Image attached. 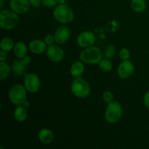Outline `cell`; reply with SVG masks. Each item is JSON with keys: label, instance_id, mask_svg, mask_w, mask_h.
<instances>
[{"label": "cell", "instance_id": "6da1fadb", "mask_svg": "<svg viewBox=\"0 0 149 149\" xmlns=\"http://www.w3.org/2000/svg\"><path fill=\"white\" fill-rule=\"evenodd\" d=\"M53 15L55 20L63 24H68L74 19V13L67 4H58L54 10Z\"/></svg>", "mask_w": 149, "mask_h": 149}, {"label": "cell", "instance_id": "7a4b0ae2", "mask_svg": "<svg viewBox=\"0 0 149 149\" xmlns=\"http://www.w3.org/2000/svg\"><path fill=\"white\" fill-rule=\"evenodd\" d=\"M79 58L84 63L98 64L102 59V52L97 47H89L81 50Z\"/></svg>", "mask_w": 149, "mask_h": 149}, {"label": "cell", "instance_id": "3957f363", "mask_svg": "<svg viewBox=\"0 0 149 149\" xmlns=\"http://www.w3.org/2000/svg\"><path fill=\"white\" fill-rule=\"evenodd\" d=\"M28 92L25 86L20 84H14L10 87L8 93V97L10 101L16 106H22L26 100V95Z\"/></svg>", "mask_w": 149, "mask_h": 149}, {"label": "cell", "instance_id": "277c9868", "mask_svg": "<svg viewBox=\"0 0 149 149\" xmlns=\"http://www.w3.org/2000/svg\"><path fill=\"white\" fill-rule=\"evenodd\" d=\"M19 23L17 13L13 10H2L0 13V26L4 30H11Z\"/></svg>", "mask_w": 149, "mask_h": 149}, {"label": "cell", "instance_id": "5b68a950", "mask_svg": "<svg viewBox=\"0 0 149 149\" xmlns=\"http://www.w3.org/2000/svg\"><path fill=\"white\" fill-rule=\"evenodd\" d=\"M123 115V109L117 101L108 103L105 111V119L109 123L115 124L119 122Z\"/></svg>", "mask_w": 149, "mask_h": 149}, {"label": "cell", "instance_id": "8992f818", "mask_svg": "<svg viewBox=\"0 0 149 149\" xmlns=\"http://www.w3.org/2000/svg\"><path fill=\"white\" fill-rule=\"evenodd\" d=\"M71 93L76 97L85 98L90 94V87L87 81L81 77H77L72 81L71 85Z\"/></svg>", "mask_w": 149, "mask_h": 149}, {"label": "cell", "instance_id": "52a82bcc", "mask_svg": "<svg viewBox=\"0 0 149 149\" xmlns=\"http://www.w3.org/2000/svg\"><path fill=\"white\" fill-rule=\"evenodd\" d=\"M40 79L36 74L33 73L25 74L24 86L29 93H36L40 88Z\"/></svg>", "mask_w": 149, "mask_h": 149}, {"label": "cell", "instance_id": "ba28073f", "mask_svg": "<svg viewBox=\"0 0 149 149\" xmlns=\"http://www.w3.org/2000/svg\"><path fill=\"white\" fill-rule=\"evenodd\" d=\"M96 42V36L91 31H84L77 36V44L82 48L93 46Z\"/></svg>", "mask_w": 149, "mask_h": 149}, {"label": "cell", "instance_id": "9c48e42d", "mask_svg": "<svg viewBox=\"0 0 149 149\" xmlns=\"http://www.w3.org/2000/svg\"><path fill=\"white\" fill-rule=\"evenodd\" d=\"M46 51L48 58L52 62H60L64 58V50L58 45H52L51 46H48Z\"/></svg>", "mask_w": 149, "mask_h": 149}, {"label": "cell", "instance_id": "30bf717a", "mask_svg": "<svg viewBox=\"0 0 149 149\" xmlns=\"http://www.w3.org/2000/svg\"><path fill=\"white\" fill-rule=\"evenodd\" d=\"M134 71H135V65L128 60L121 63L118 67L117 74L119 78L125 79L129 78L133 74Z\"/></svg>", "mask_w": 149, "mask_h": 149}, {"label": "cell", "instance_id": "8fae6325", "mask_svg": "<svg viewBox=\"0 0 149 149\" xmlns=\"http://www.w3.org/2000/svg\"><path fill=\"white\" fill-rule=\"evenodd\" d=\"M29 0H10V7L13 11L17 14L27 13L30 7Z\"/></svg>", "mask_w": 149, "mask_h": 149}, {"label": "cell", "instance_id": "7c38bea8", "mask_svg": "<svg viewBox=\"0 0 149 149\" xmlns=\"http://www.w3.org/2000/svg\"><path fill=\"white\" fill-rule=\"evenodd\" d=\"M71 36V31L67 26H60L54 33L55 42L60 45L65 43Z\"/></svg>", "mask_w": 149, "mask_h": 149}, {"label": "cell", "instance_id": "4fadbf2b", "mask_svg": "<svg viewBox=\"0 0 149 149\" xmlns=\"http://www.w3.org/2000/svg\"><path fill=\"white\" fill-rule=\"evenodd\" d=\"M47 46L45 41L34 39L31 41L29 45V50L33 54H42L47 50Z\"/></svg>", "mask_w": 149, "mask_h": 149}, {"label": "cell", "instance_id": "5bb4252c", "mask_svg": "<svg viewBox=\"0 0 149 149\" xmlns=\"http://www.w3.org/2000/svg\"><path fill=\"white\" fill-rule=\"evenodd\" d=\"M38 138L41 143L45 145H49L52 143L54 140V134L50 130L44 128L39 131Z\"/></svg>", "mask_w": 149, "mask_h": 149}, {"label": "cell", "instance_id": "9a60e30c", "mask_svg": "<svg viewBox=\"0 0 149 149\" xmlns=\"http://www.w3.org/2000/svg\"><path fill=\"white\" fill-rule=\"evenodd\" d=\"M26 67H27V65L23 63L22 59L16 60L12 65V71L15 76L21 77L23 74H26Z\"/></svg>", "mask_w": 149, "mask_h": 149}, {"label": "cell", "instance_id": "2e32d148", "mask_svg": "<svg viewBox=\"0 0 149 149\" xmlns=\"http://www.w3.org/2000/svg\"><path fill=\"white\" fill-rule=\"evenodd\" d=\"M84 71V65L82 61H76L73 63L70 68V73L74 78L80 77Z\"/></svg>", "mask_w": 149, "mask_h": 149}, {"label": "cell", "instance_id": "e0dca14e", "mask_svg": "<svg viewBox=\"0 0 149 149\" xmlns=\"http://www.w3.org/2000/svg\"><path fill=\"white\" fill-rule=\"evenodd\" d=\"M14 117L17 122H25L28 117L27 109L23 106H18L14 111Z\"/></svg>", "mask_w": 149, "mask_h": 149}, {"label": "cell", "instance_id": "ac0fdd59", "mask_svg": "<svg viewBox=\"0 0 149 149\" xmlns=\"http://www.w3.org/2000/svg\"><path fill=\"white\" fill-rule=\"evenodd\" d=\"M13 51H14L15 55L19 59H21L27 54V47L24 42H18L15 44Z\"/></svg>", "mask_w": 149, "mask_h": 149}, {"label": "cell", "instance_id": "d6986e66", "mask_svg": "<svg viewBox=\"0 0 149 149\" xmlns=\"http://www.w3.org/2000/svg\"><path fill=\"white\" fill-rule=\"evenodd\" d=\"M131 7L136 13H143L146 9V2L145 0H132Z\"/></svg>", "mask_w": 149, "mask_h": 149}, {"label": "cell", "instance_id": "ffe728a7", "mask_svg": "<svg viewBox=\"0 0 149 149\" xmlns=\"http://www.w3.org/2000/svg\"><path fill=\"white\" fill-rule=\"evenodd\" d=\"M15 43L13 39L10 37H4L1 39L0 43V48L1 50L10 52L14 48Z\"/></svg>", "mask_w": 149, "mask_h": 149}, {"label": "cell", "instance_id": "44dd1931", "mask_svg": "<svg viewBox=\"0 0 149 149\" xmlns=\"http://www.w3.org/2000/svg\"><path fill=\"white\" fill-rule=\"evenodd\" d=\"M11 68L10 65L4 61L0 62V80L3 81L10 74Z\"/></svg>", "mask_w": 149, "mask_h": 149}, {"label": "cell", "instance_id": "7402d4cb", "mask_svg": "<svg viewBox=\"0 0 149 149\" xmlns=\"http://www.w3.org/2000/svg\"><path fill=\"white\" fill-rule=\"evenodd\" d=\"M99 68L103 72H109L113 68V64L111 62L110 60L106 58V59H101V61L98 63Z\"/></svg>", "mask_w": 149, "mask_h": 149}, {"label": "cell", "instance_id": "603a6c76", "mask_svg": "<svg viewBox=\"0 0 149 149\" xmlns=\"http://www.w3.org/2000/svg\"><path fill=\"white\" fill-rule=\"evenodd\" d=\"M119 58L122 60V61H128L130 58V52L128 49L127 48H122L120 49L119 52Z\"/></svg>", "mask_w": 149, "mask_h": 149}, {"label": "cell", "instance_id": "cb8c5ba5", "mask_svg": "<svg viewBox=\"0 0 149 149\" xmlns=\"http://www.w3.org/2000/svg\"><path fill=\"white\" fill-rule=\"evenodd\" d=\"M115 47L112 45H109L106 48L104 51V55L106 57V58L108 59H111V58H113L115 55Z\"/></svg>", "mask_w": 149, "mask_h": 149}, {"label": "cell", "instance_id": "d4e9b609", "mask_svg": "<svg viewBox=\"0 0 149 149\" xmlns=\"http://www.w3.org/2000/svg\"><path fill=\"white\" fill-rule=\"evenodd\" d=\"M102 98L105 103H109L113 101V95L110 91H105L102 95Z\"/></svg>", "mask_w": 149, "mask_h": 149}, {"label": "cell", "instance_id": "484cf974", "mask_svg": "<svg viewBox=\"0 0 149 149\" xmlns=\"http://www.w3.org/2000/svg\"><path fill=\"white\" fill-rule=\"evenodd\" d=\"M45 44H46L47 46H51V45H54V42H55V39L54 36L51 34H47L45 36V39H44Z\"/></svg>", "mask_w": 149, "mask_h": 149}, {"label": "cell", "instance_id": "4316f807", "mask_svg": "<svg viewBox=\"0 0 149 149\" xmlns=\"http://www.w3.org/2000/svg\"><path fill=\"white\" fill-rule=\"evenodd\" d=\"M42 4L46 7H53L58 4L57 0H42Z\"/></svg>", "mask_w": 149, "mask_h": 149}, {"label": "cell", "instance_id": "83f0119b", "mask_svg": "<svg viewBox=\"0 0 149 149\" xmlns=\"http://www.w3.org/2000/svg\"><path fill=\"white\" fill-rule=\"evenodd\" d=\"M143 103L146 107L149 109V90L145 93L143 97Z\"/></svg>", "mask_w": 149, "mask_h": 149}, {"label": "cell", "instance_id": "f1b7e54d", "mask_svg": "<svg viewBox=\"0 0 149 149\" xmlns=\"http://www.w3.org/2000/svg\"><path fill=\"white\" fill-rule=\"evenodd\" d=\"M29 2L31 6L33 7H39L42 4V0H29Z\"/></svg>", "mask_w": 149, "mask_h": 149}, {"label": "cell", "instance_id": "f546056e", "mask_svg": "<svg viewBox=\"0 0 149 149\" xmlns=\"http://www.w3.org/2000/svg\"><path fill=\"white\" fill-rule=\"evenodd\" d=\"M21 59L22 61H23V63L27 65H29V64L31 63V57L29 56V55H26V56L23 57Z\"/></svg>", "mask_w": 149, "mask_h": 149}, {"label": "cell", "instance_id": "4dcf8cb0", "mask_svg": "<svg viewBox=\"0 0 149 149\" xmlns=\"http://www.w3.org/2000/svg\"><path fill=\"white\" fill-rule=\"evenodd\" d=\"M6 52H7L3 50H1V52H0V61H4L6 59H7V55Z\"/></svg>", "mask_w": 149, "mask_h": 149}, {"label": "cell", "instance_id": "1f68e13d", "mask_svg": "<svg viewBox=\"0 0 149 149\" xmlns=\"http://www.w3.org/2000/svg\"><path fill=\"white\" fill-rule=\"evenodd\" d=\"M22 106H24V107L26 108V109H29V106H30V104H29V103L27 101V100H26V101H25L24 103H23V104L22 105Z\"/></svg>", "mask_w": 149, "mask_h": 149}, {"label": "cell", "instance_id": "d6a6232c", "mask_svg": "<svg viewBox=\"0 0 149 149\" xmlns=\"http://www.w3.org/2000/svg\"><path fill=\"white\" fill-rule=\"evenodd\" d=\"M57 2H58V4H65L66 0H57Z\"/></svg>", "mask_w": 149, "mask_h": 149}, {"label": "cell", "instance_id": "836d02e7", "mask_svg": "<svg viewBox=\"0 0 149 149\" xmlns=\"http://www.w3.org/2000/svg\"><path fill=\"white\" fill-rule=\"evenodd\" d=\"M4 4V0H0V8L2 9Z\"/></svg>", "mask_w": 149, "mask_h": 149}, {"label": "cell", "instance_id": "e575fe53", "mask_svg": "<svg viewBox=\"0 0 149 149\" xmlns=\"http://www.w3.org/2000/svg\"><path fill=\"white\" fill-rule=\"evenodd\" d=\"M148 132H149V127H148Z\"/></svg>", "mask_w": 149, "mask_h": 149}]
</instances>
